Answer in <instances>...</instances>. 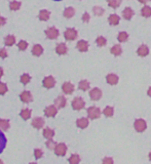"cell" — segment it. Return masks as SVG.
Wrapping results in <instances>:
<instances>
[{
    "label": "cell",
    "mask_w": 151,
    "mask_h": 164,
    "mask_svg": "<svg viewBox=\"0 0 151 164\" xmlns=\"http://www.w3.org/2000/svg\"><path fill=\"white\" fill-rule=\"evenodd\" d=\"M87 116L90 119H98L101 116V110L97 107H90L87 109Z\"/></svg>",
    "instance_id": "6da1fadb"
},
{
    "label": "cell",
    "mask_w": 151,
    "mask_h": 164,
    "mask_svg": "<svg viewBox=\"0 0 151 164\" xmlns=\"http://www.w3.org/2000/svg\"><path fill=\"white\" fill-rule=\"evenodd\" d=\"M64 37L66 40L68 41H72V40H75L77 38V31L73 28H68V29L65 31L64 33Z\"/></svg>",
    "instance_id": "7a4b0ae2"
},
{
    "label": "cell",
    "mask_w": 151,
    "mask_h": 164,
    "mask_svg": "<svg viewBox=\"0 0 151 164\" xmlns=\"http://www.w3.org/2000/svg\"><path fill=\"white\" fill-rule=\"evenodd\" d=\"M135 129H136L138 132H143L145 131V129L147 128V124H146L145 120L143 119H137L134 123Z\"/></svg>",
    "instance_id": "3957f363"
},
{
    "label": "cell",
    "mask_w": 151,
    "mask_h": 164,
    "mask_svg": "<svg viewBox=\"0 0 151 164\" xmlns=\"http://www.w3.org/2000/svg\"><path fill=\"white\" fill-rule=\"evenodd\" d=\"M84 105H85L84 101H83L81 98H79V96H77V98H75L73 101H72V108L76 111L83 109V108H84Z\"/></svg>",
    "instance_id": "277c9868"
},
{
    "label": "cell",
    "mask_w": 151,
    "mask_h": 164,
    "mask_svg": "<svg viewBox=\"0 0 151 164\" xmlns=\"http://www.w3.org/2000/svg\"><path fill=\"white\" fill-rule=\"evenodd\" d=\"M44 33L48 39H56L59 37V31L55 27H50L48 29H46Z\"/></svg>",
    "instance_id": "5b68a950"
},
{
    "label": "cell",
    "mask_w": 151,
    "mask_h": 164,
    "mask_svg": "<svg viewBox=\"0 0 151 164\" xmlns=\"http://www.w3.org/2000/svg\"><path fill=\"white\" fill-rule=\"evenodd\" d=\"M66 152H67V147L65 144H58L55 148V153L57 156H65L66 155Z\"/></svg>",
    "instance_id": "8992f818"
},
{
    "label": "cell",
    "mask_w": 151,
    "mask_h": 164,
    "mask_svg": "<svg viewBox=\"0 0 151 164\" xmlns=\"http://www.w3.org/2000/svg\"><path fill=\"white\" fill-rule=\"evenodd\" d=\"M55 84H56V80L53 76H47V77H45L42 81V85L47 89L53 88V87L55 86Z\"/></svg>",
    "instance_id": "52a82bcc"
},
{
    "label": "cell",
    "mask_w": 151,
    "mask_h": 164,
    "mask_svg": "<svg viewBox=\"0 0 151 164\" xmlns=\"http://www.w3.org/2000/svg\"><path fill=\"white\" fill-rule=\"evenodd\" d=\"M90 96L93 101H99L102 96V91L101 89H99L98 87H95L90 91Z\"/></svg>",
    "instance_id": "ba28073f"
},
{
    "label": "cell",
    "mask_w": 151,
    "mask_h": 164,
    "mask_svg": "<svg viewBox=\"0 0 151 164\" xmlns=\"http://www.w3.org/2000/svg\"><path fill=\"white\" fill-rule=\"evenodd\" d=\"M62 90L66 94H72L74 91V85L70 82H65L62 85Z\"/></svg>",
    "instance_id": "9c48e42d"
},
{
    "label": "cell",
    "mask_w": 151,
    "mask_h": 164,
    "mask_svg": "<svg viewBox=\"0 0 151 164\" xmlns=\"http://www.w3.org/2000/svg\"><path fill=\"white\" fill-rule=\"evenodd\" d=\"M32 126L33 127H35L37 129H40L43 127V125H44V120L42 118H40V117H36V118H34L32 120Z\"/></svg>",
    "instance_id": "30bf717a"
},
{
    "label": "cell",
    "mask_w": 151,
    "mask_h": 164,
    "mask_svg": "<svg viewBox=\"0 0 151 164\" xmlns=\"http://www.w3.org/2000/svg\"><path fill=\"white\" fill-rule=\"evenodd\" d=\"M66 104H67V101H66V99H65V96H58V98L56 99V101H55L56 107L59 108V109L64 108L65 106H66Z\"/></svg>",
    "instance_id": "8fae6325"
},
{
    "label": "cell",
    "mask_w": 151,
    "mask_h": 164,
    "mask_svg": "<svg viewBox=\"0 0 151 164\" xmlns=\"http://www.w3.org/2000/svg\"><path fill=\"white\" fill-rule=\"evenodd\" d=\"M44 114L46 117H55L57 115V108L55 106H48L44 109Z\"/></svg>",
    "instance_id": "7c38bea8"
},
{
    "label": "cell",
    "mask_w": 151,
    "mask_h": 164,
    "mask_svg": "<svg viewBox=\"0 0 151 164\" xmlns=\"http://www.w3.org/2000/svg\"><path fill=\"white\" fill-rule=\"evenodd\" d=\"M76 47H77V49L79 50V51L85 52V51H87V49H89V43H87V41H84V40H80V41H78L77 42Z\"/></svg>",
    "instance_id": "4fadbf2b"
},
{
    "label": "cell",
    "mask_w": 151,
    "mask_h": 164,
    "mask_svg": "<svg viewBox=\"0 0 151 164\" xmlns=\"http://www.w3.org/2000/svg\"><path fill=\"white\" fill-rule=\"evenodd\" d=\"M67 51H68V48L65 43H59L56 47V52L60 55H63V54H66Z\"/></svg>",
    "instance_id": "5bb4252c"
},
{
    "label": "cell",
    "mask_w": 151,
    "mask_h": 164,
    "mask_svg": "<svg viewBox=\"0 0 151 164\" xmlns=\"http://www.w3.org/2000/svg\"><path fill=\"white\" fill-rule=\"evenodd\" d=\"M20 99H21V101H24V103H30V101H32V96H31V93H30L29 91H23L22 93L20 94Z\"/></svg>",
    "instance_id": "9a60e30c"
},
{
    "label": "cell",
    "mask_w": 151,
    "mask_h": 164,
    "mask_svg": "<svg viewBox=\"0 0 151 164\" xmlns=\"http://www.w3.org/2000/svg\"><path fill=\"white\" fill-rule=\"evenodd\" d=\"M134 15V10L131 7H125L124 10H122V17H124V20L130 21Z\"/></svg>",
    "instance_id": "2e32d148"
},
{
    "label": "cell",
    "mask_w": 151,
    "mask_h": 164,
    "mask_svg": "<svg viewBox=\"0 0 151 164\" xmlns=\"http://www.w3.org/2000/svg\"><path fill=\"white\" fill-rule=\"evenodd\" d=\"M137 54L142 57H146V55H148V54H149V48H148L147 45H141L139 46V48L137 49Z\"/></svg>",
    "instance_id": "e0dca14e"
},
{
    "label": "cell",
    "mask_w": 151,
    "mask_h": 164,
    "mask_svg": "<svg viewBox=\"0 0 151 164\" xmlns=\"http://www.w3.org/2000/svg\"><path fill=\"white\" fill-rule=\"evenodd\" d=\"M106 81L110 85H115L117 84L118 82V77L115 74H108V75L106 76Z\"/></svg>",
    "instance_id": "ac0fdd59"
},
{
    "label": "cell",
    "mask_w": 151,
    "mask_h": 164,
    "mask_svg": "<svg viewBox=\"0 0 151 164\" xmlns=\"http://www.w3.org/2000/svg\"><path fill=\"white\" fill-rule=\"evenodd\" d=\"M43 52V48L41 45L39 44H35L33 46V48H32V54L35 55V57H39V55H41Z\"/></svg>",
    "instance_id": "d6986e66"
},
{
    "label": "cell",
    "mask_w": 151,
    "mask_h": 164,
    "mask_svg": "<svg viewBox=\"0 0 151 164\" xmlns=\"http://www.w3.org/2000/svg\"><path fill=\"white\" fill-rule=\"evenodd\" d=\"M76 125L78 126L79 128H87V125H89V119L87 118H80V119H77L76 121Z\"/></svg>",
    "instance_id": "ffe728a7"
},
{
    "label": "cell",
    "mask_w": 151,
    "mask_h": 164,
    "mask_svg": "<svg viewBox=\"0 0 151 164\" xmlns=\"http://www.w3.org/2000/svg\"><path fill=\"white\" fill-rule=\"evenodd\" d=\"M5 147H6V138L4 135V133L0 130V154L3 152Z\"/></svg>",
    "instance_id": "44dd1931"
},
{
    "label": "cell",
    "mask_w": 151,
    "mask_h": 164,
    "mask_svg": "<svg viewBox=\"0 0 151 164\" xmlns=\"http://www.w3.org/2000/svg\"><path fill=\"white\" fill-rule=\"evenodd\" d=\"M110 51H111V54H114V55H116V57H118V55L121 54L122 48H121V46H120L119 44H116V45L111 47Z\"/></svg>",
    "instance_id": "7402d4cb"
},
{
    "label": "cell",
    "mask_w": 151,
    "mask_h": 164,
    "mask_svg": "<svg viewBox=\"0 0 151 164\" xmlns=\"http://www.w3.org/2000/svg\"><path fill=\"white\" fill-rule=\"evenodd\" d=\"M108 21H109V23H110V25H112V26H116V25H118V23H119L120 18L118 17L117 15L113 13V15H111L110 17H109Z\"/></svg>",
    "instance_id": "603a6c76"
},
{
    "label": "cell",
    "mask_w": 151,
    "mask_h": 164,
    "mask_svg": "<svg viewBox=\"0 0 151 164\" xmlns=\"http://www.w3.org/2000/svg\"><path fill=\"white\" fill-rule=\"evenodd\" d=\"M50 11L43 9V10H40V13H39V15H38V18L40 21H47L48 18H50Z\"/></svg>",
    "instance_id": "cb8c5ba5"
},
{
    "label": "cell",
    "mask_w": 151,
    "mask_h": 164,
    "mask_svg": "<svg viewBox=\"0 0 151 164\" xmlns=\"http://www.w3.org/2000/svg\"><path fill=\"white\" fill-rule=\"evenodd\" d=\"M53 135H55V131L53 130V129L46 127L43 129V137L45 138H47V140H50V138H53Z\"/></svg>",
    "instance_id": "d4e9b609"
},
{
    "label": "cell",
    "mask_w": 151,
    "mask_h": 164,
    "mask_svg": "<svg viewBox=\"0 0 151 164\" xmlns=\"http://www.w3.org/2000/svg\"><path fill=\"white\" fill-rule=\"evenodd\" d=\"M16 42V37L13 35H8L5 37V39H4V44L6 46H11L13 45Z\"/></svg>",
    "instance_id": "484cf974"
},
{
    "label": "cell",
    "mask_w": 151,
    "mask_h": 164,
    "mask_svg": "<svg viewBox=\"0 0 151 164\" xmlns=\"http://www.w3.org/2000/svg\"><path fill=\"white\" fill-rule=\"evenodd\" d=\"M74 13H75V9L73 7H67L66 9L64 10V13H63V15H64L65 18H70L74 15Z\"/></svg>",
    "instance_id": "4316f807"
},
{
    "label": "cell",
    "mask_w": 151,
    "mask_h": 164,
    "mask_svg": "<svg viewBox=\"0 0 151 164\" xmlns=\"http://www.w3.org/2000/svg\"><path fill=\"white\" fill-rule=\"evenodd\" d=\"M78 87H79L80 90H89L90 88V82L87 81V80H81L79 82V84H78Z\"/></svg>",
    "instance_id": "83f0119b"
},
{
    "label": "cell",
    "mask_w": 151,
    "mask_h": 164,
    "mask_svg": "<svg viewBox=\"0 0 151 164\" xmlns=\"http://www.w3.org/2000/svg\"><path fill=\"white\" fill-rule=\"evenodd\" d=\"M8 128H9V120L0 119V129L5 131V130H7Z\"/></svg>",
    "instance_id": "f1b7e54d"
},
{
    "label": "cell",
    "mask_w": 151,
    "mask_h": 164,
    "mask_svg": "<svg viewBox=\"0 0 151 164\" xmlns=\"http://www.w3.org/2000/svg\"><path fill=\"white\" fill-rule=\"evenodd\" d=\"M20 115H21V117H22L24 120H28L31 117V110L30 109H24V110H22L21 111V113H20Z\"/></svg>",
    "instance_id": "f546056e"
},
{
    "label": "cell",
    "mask_w": 151,
    "mask_h": 164,
    "mask_svg": "<svg viewBox=\"0 0 151 164\" xmlns=\"http://www.w3.org/2000/svg\"><path fill=\"white\" fill-rule=\"evenodd\" d=\"M141 15L145 18L151 17V7L150 6H147V5L144 6V7L142 8V10H141Z\"/></svg>",
    "instance_id": "4dcf8cb0"
},
{
    "label": "cell",
    "mask_w": 151,
    "mask_h": 164,
    "mask_svg": "<svg viewBox=\"0 0 151 164\" xmlns=\"http://www.w3.org/2000/svg\"><path fill=\"white\" fill-rule=\"evenodd\" d=\"M107 3L110 7L117 8L121 4V0H107Z\"/></svg>",
    "instance_id": "1f68e13d"
},
{
    "label": "cell",
    "mask_w": 151,
    "mask_h": 164,
    "mask_svg": "<svg viewBox=\"0 0 151 164\" xmlns=\"http://www.w3.org/2000/svg\"><path fill=\"white\" fill-rule=\"evenodd\" d=\"M117 38L119 42H125V41L127 40V38H129V34H127V32H120V33L118 34Z\"/></svg>",
    "instance_id": "d6a6232c"
},
{
    "label": "cell",
    "mask_w": 151,
    "mask_h": 164,
    "mask_svg": "<svg viewBox=\"0 0 151 164\" xmlns=\"http://www.w3.org/2000/svg\"><path fill=\"white\" fill-rule=\"evenodd\" d=\"M69 163L71 164H77L80 162V157L77 155V154H73L70 158H69Z\"/></svg>",
    "instance_id": "836d02e7"
},
{
    "label": "cell",
    "mask_w": 151,
    "mask_h": 164,
    "mask_svg": "<svg viewBox=\"0 0 151 164\" xmlns=\"http://www.w3.org/2000/svg\"><path fill=\"white\" fill-rule=\"evenodd\" d=\"M20 7H21V2L19 1H11L10 3H9L10 10H18V9H20Z\"/></svg>",
    "instance_id": "e575fe53"
},
{
    "label": "cell",
    "mask_w": 151,
    "mask_h": 164,
    "mask_svg": "<svg viewBox=\"0 0 151 164\" xmlns=\"http://www.w3.org/2000/svg\"><path fill=\"white\" fill-rule=\"evenodd\" d=\"M103 113L106 117H112L113 116V108L108 106V107H106L105 109H104Z\"/></svg>",
    "instance_id": "d590c367"
},
{
    "label": "cell",
    "mask_w": 151,
    "mask_h": 164,
    "mask_svg": "<svg viewBox=\"0 0 151 164\" xmlns=\"http://www.w3.org/2000/svg\"><path fill=\"white\" fill-rule=\"evenodd\" d=\"M30 80H31V78H30V76L28 75V74H23V75L21 76V82L24 85L28 84V83L30 82Z\"/></svg>",
    "instance_id": "8d00e7d4"
},
{
    "label": "cell",
    "mask_w": 151,
    "mask_h": 164,
    "mask_svg": "<svg viewBox=\"0 0 151 164\" xmlns=\"http://www.w3.org/2000/svg\"><path fill=\"white\" fill-rule=\"evenodd\" d=\"M96 42H97V44H98L99 46H105L107 44V41H106V39L104 38L103 36H100L97 38V40H96Z\"/></svg>",
    "instance_id": "74e56055"
},
{
    "label": "cell",
    "mask_w": 151,
    "mask_h": 164,
    "mask_svg": "<svg viewBox=\"0 0 151 164\" xmlns=\"http://www.w3.org/2000/svg\"><path fill=\"white\" fill-rule=\"evenodd\" d=\"M45 146L48 148L50 150H55L56 146H57V144H56L55 142L50 138V140H47V142L45 143Z\"/></svg>",
    "instance_id": "f35d334b"
},
{
    "label": "cell",
    "mask_w": 151,
    "mask_h": 164,
    "mask_svg": "<svg viewBox=\"0 0 151 164\" xmlns=\"http://www.w3.org/2000/svg\"><path fill=\"white\" fill-rule=\"evenodd\" d=\"M6 91H7V86H6V84L3 82H0V94L3 96V94L6 93Z\"/></svg>",
    "instance_id": "ab89813d"
},
{
    "label": "cell",
    "mask_w": 151,
    "mask_h": 164,
    "mask_svg": "<svg viewBox=\"0 0 151 164\" xmlns=\"http://www.w3.org/2000/svg\"><path fill=\"white\" fill-rule=\"evenodd\" d=\"M94 13L98 17H101L104 13V9L102 7H99V6H96V7H94Z\"/></svg>",
    "instance_id": "60d3db41"
},
{
    "label": "cell",
    "mask_w": 151,
    "mask_h": 164,
    "mask_svg": "<svg viewBox=\"0 0 151 164\" xmlns=\"http://www.w3.org/2000/svg\"><path fill=\"white\" fill-rule=\"evenodd\" d=\"M18 47L20 50H25L28 47V43L26 42V41H20L18 44Z\"/></svg>",
    "instance_id": "b9f144b4"
},
{
    "label": "cell",
    "mask_w": 151,
    "mask_h": 164,
    "mask_svg": "<svg viewBox=\"0 0 151 164\" xmlns=\"http://www.w3.org/2000/svg\"><path fill=\"white\" fill-rule=\"evenodd\" d=\"M43 155V152L41 151L40 149H36V150H34V156H35V159H39V158H41Z\"/></svg>",
    "instance_id": "7bdbcfd3"
},
{
    "label": "cell",
    "mask_w": 151,
    "mask_h": 164,
    "mask_svg": "<svg viewBox=\"0 0 151 164\" xmlns=\"http://www.w3.org/2000/svg\"><path fill=\"white\" fill-rule=\"evenodd\" d=\"M0 57H2V59L7 57V51H6V49H4V48L0 49Z\"/></svg>",
    "instance_id": "ee69618b"
},
{
    "label": "cell",
    "mask_w": 151,
    "mask_h": 164,
    "mask_svg": "<svg viewBox=\"0 0 151 164\" xmlns=\"http://www.w3.org/2000/svg\"><path fill=\"white\" fill-rule=\"evenodd\" d=\"M82 21L83 22H85V23H87L90 21V15L87 13H83V15H82Z\"/></svg>",
    "instance_id": "f6af8a7d"
},
{
    "label": "cell",
    "mask_w": 151,
    "mask_h": 164,
    "mask_svg": "<svg viewBox=\"0 0 151 164\" xmlns=\"http://www.w3.org/2000/svg\"><path fill=\"white\" fill-rule=\"evenodd\" d=\"M103 163H111V164H112L113 163V160L111 158H105L103 160Z\"/></svg>",
    "instance_id": "bcb514c9"
},
{
    "label": "cell",
    "mask_w": 151,
    "mask_h": 164,
    "mask_svg": "<svg viewBox=\"0 0 151 164\" xmlns=\"http://www.w3.org/2000/svg\"><path fill=\"white\" fill-rule=\"evenodd\" d=\"M6 23V20L4 18H2V17H0V26H3L4 24Z\"/></svg>",
    "instance_id": "7dc6e473"
},
{
    "label": "cell",
    "mask_w": 151,
    "mask_h": 164,
    "mask_svg": "<svg viewBox=\"0 0 151 164\" xmlns=\"http://www.w3.org/2000/svg\"><path fill=\"white\" fill-rule=\"evenodd\" d=\"M139 2H141V3H143V4H146L148 1H150V0H138Z\"/></svg>",
    "instance_id": "c3c4849f"
},
{
    "label": "cell",
    "mask_w": 151,
    "mask_h": 164,
    "mask_svg": "<svg viewBox=\"0 0 151 164\" xmlns=\"http://www.w3.org/2000/svg\"><path fill=\"white\" fill-rule=\"evenodd\" d=\"M2 76H3V69L0 68V78H1Z\"/></svg>",
    "instance_id": "681fc988"
},
{
    "label": "cell",
    "mask_w": 151,
    "mask_h": 164,
    "mask_svg": "<svg viewBox=\"0 0 151 164\" xmlns=\"http://www.w3.org/2000/svg\"><path fill=\"white\" fill-rule=\"evenodd\" d=\"M147 94L149 96H151V87H149V88H148V90H147Z\"/></svg>",
    "instance_id": "f907efd6"
},
{
    "label": "cell",
    "mask_w": 151,
    "mask_h": 164,
    "mask_svg": "<svg viewBox=\"0 0 151 164\" xmlns=\"http://www.w3.org/2000/svg\"><path fill=\"white\" fill-rule=\"evenodd\" d=\"M148 158H149V160L151 161V152L149 153V155H148Z\"/></svg>",
    "instance_id": "816d5d0a"
},
{
    "label": "cell",
    "mask_w": 151,
    "mask_h": 164,
    "mask_svg": "<svg viewBox=\"0 0 151 164\" xmlns=\"http://www.w3.org/2000/svg\"><path fill=\"white\" fill-rule=\"evenodd\" d=\"M55 1H61V0H55Z\"/></svg>",
    "instance_id": "f5cc1de1"
},
{
    "label": "cell",
    "mask_w": 151,
    "mask_h": 164,
    "mask_svg": "<svg viewBox=\"0 0 151 164\" xmlns=\"http://www.w3.org/2000/svg\"><path fill=\"white\" fill-rule=\"evenodd\" d=\"M1 162H2V161H0V163H1Z\"/></svg>",
    "instance_id": "db71d44e"
}]
</instances>
